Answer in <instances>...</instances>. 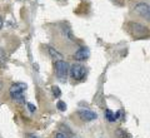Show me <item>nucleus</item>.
Listing matches in <instances>:
<instances>
[{"mask_svg":"<svg viewBox=\"0 0 150 138\" xmlns=\"http://www.w3.org/2000/svg\"><path fill=\"white\" fill-rule=\"evenodd\" d=\"M26 88H28V85L25 83H21V82L14 83L10 87V89H9L11 99H14V101L18 102V103H24L25 102L24 92L26 90Z\"/></svg>","mask_w":150,"mask_h":138,"instance_id":"f257e3e1","label":"nucleus"},{"mask_svg":"<svg viewBox=\"0 0 150 138\" xmlns=\"http://www.w3.org/2000/svg\"><path fill=\"white\" fill-rule=\"evenodd\" d=\"M135 11H137L140 16L145 18L146 20L150 21V5L146 3H139L135 5Z\"/></svg>","mask_w":150,"mask_h":138,"instance_id":"20e7f679","label":"nucleus"},{"mask_svg":"<svg viewBox=\"0 0 150 138\" xmlns=\"http://www.w3.org/2000/svg\"><path fill=\"white\" fill-rule=\"evenodd\" d=\"M78 114L80 117V119H83L84 122H91L98 118V114L95 112L90 111V109H79Z\"/></svg>","mask_w":150,"mask_h":138,"instance_id":"39448f33","label":"nucleus"},{"mask_svg":"<svg viewBox=\"0 0 150 138\" xmlns=\"http://www.w3.org/2000/svg\"><path fill=\"white\" fill-rule=\"evenodd\" d=\"M69 72H70V75H71V78L74 80H83L86 75V68L84 65L76 63V64H73L70 66Z\"/></svg>","mask_w":150,"mask_h":138,"instance_id":"7ed1b4c3","label":"nucleus"},{"mask_svg":"<svg viewBox=\"0 0 150 138\" xmlns=\"http://www.w3.org/2000/svg\"><path fill=\"white\" fill-rule=\"evenodd\" d=\"M28 108H29L30 112H35V111H36V107L33 106V104H30V103H28Z\"/></svg>","mask_w":150,"mask_h":138,"instance_id":"4468645a","label":"nucleus"},{"mask_svg":"<svg viewBox=\"0 0 150 138\" xmlns=\"http://www.w3.org/2000/svg\"><path fill=\"white\" fill-rule=\"evenodd\" d=\"M115 137L116 138H133L130 133L126 132L125 129H123V128H119V129L115 131Z\"/></svg>","mask_w":150,"mask_h":138,"instance_id":"6e6552de","label":"nucleus"},{"mask_svg":"<svg viewBox=\"0 0 150 138\" xmlns=\"http://www.w3.org/2000/svg\"><path fill=\"white\" fill-rule=\"evenodd\" d=\"M69 68L70 65L68 64V61L65 60H56L54 61V70H55V75L60 82L65 83L68 79V74H69Z\"/></svg>","mask_w":150,"mask_h":138,"instance_id":"f03ea898","label":"nucleus"},{"mask_svg":"<svg viewBox=\"0 0 150 138\" xmlns=\"http://www.w3.org/2000/svg\"><path fill=\"white\" fill-rule=\"evenodd\" d=\"M5 61H6V54H5V51L0 48V63L4 64Z\"/></svg>","mask_w":150,"mask_h":138,"instance_id":"f8f14e48","label":"nucleus"},{"mask_svg":"<svg viewBox=\"0 0 150 138\" xmlns=\"http://www.w3.org/2000/svg\"><path fill=\"white\" fill-rule=\"evenodd\" d=\"M46 49H48L49 55H50L55 61H56V60H63V59H64L63 54H62V53H59V51L56 50V49H54L53 46H49V45H48V46H46Z\"/></svg>","mask_w":150,"mask_h":138,"instance_id":"0eeeda50","label":"nucleus"},{"mask_svg":"<svg viewBox=\"0 0 150 138\" xmlns=\"http://www.w3.org/2000/svg\"><path fill=\"white\" fill-rule=\"evenodd\" d=\"M55 138H68V137L65 136L64 133H62V132H58V133H56V134H55Z\"/></svg>","mask_w":150,"mask_h":138,"instance_id":"ddd939ff","label":"nucleus"},{"mask_svg":"<svg viewBox=\"0 0 150 138\" xmlns=\"http://www.w3.org/2000/svg\"><path fill=\"white\" fill-rule=\"evenodd\" d=\"M3 25H4V21H3V18L0 16V29H1V28H3Z\"/></svg>","mask_w":150,"mask_h":138,"instance_id":"2eb2a0df","label":"nucleus"},{"mask_svg":"<svg viewBox=\"0 0 150 138\" xmlns=\"http://www.w3.org/2000/svg\"><path fill=\"white\" fill-rule=\"evenodd\" d=\"M0 89H1V82H0Z\"/></svg>","mask_w":150,"mask_h":138,"instance_id":"f3484780","label":"nucleus"},{"mask_svg":"<svg viewBox=\"0 0 150 138\" xmlns=\"http://www.w3.org/2000/svg\"><path fill=\"white\" fill-rule=\"evenodd\" d=\"M119 114H120V112L116 113V114H114V113L110 111V109H105V117H106V119L109 121V122H115L116 119H118Z\"/></svg>","mask_w":150,"mask_h":138,"instance_id":"1a4fd4ad","label":"nucleus"},{"mask_svg":"<svg viewBox=\"0 0 150 138\" xmlns=\"http://www.w3.org/2000/svg\"><path fill=\"white\" fill-rule=\"evenodd\" d=\"M56 107H58L59 111L64 112L65 109H67V104H65V102H63V101H59L58 103H56Z\"/></svg>","mask_w":150,"mask_h":138,"instance_id":"9b49d317","label":"nucleus"},{"mask_svg":"<svg viewBox=\"0 0 150 138\" xmlns=\"http://www.w3.org/2000/svg\"><path fill=\"white\" fill-rule=\"evenodd\" d=\"M89 56H90V50H89L88 48H85V46H83V48L78 49L76 51H75L74 59L78 60V61H84V60H86Z\"/></svg>","mask_w":150,"mask_h":138,"instance_id":"423d86ee","label":"nucleus"},{"mask_svg":"<svg viewBox=\"0 0 150 138\" xmlns=\"http://www.w3.org/2000/svg\"><path fill=\"white\" fill-rule=\"evenodd\" d=\"M51 92H53V96L55 98H59L60 96H62V90H60V88L58 87V85H53V87H51Z\"/></svg>","mask_w":150,"mask_h":138,"instance_id":"9d476101","label":"nucleus"},{"mask_svg":"<svg viewBox=\"0 0 150 138\" xmlns=\"http://www.w3.org/2000/svg\"><path fill=\"white\" fill-rule=\"evenodd\" d=\"M26 137H28V138H38V137H36V136H34V134H28Z\"/></svg>","mask_w":150,"mask_h":138,"instance_id":"dca6fc26","label":"nucleus"}]
</instances>
